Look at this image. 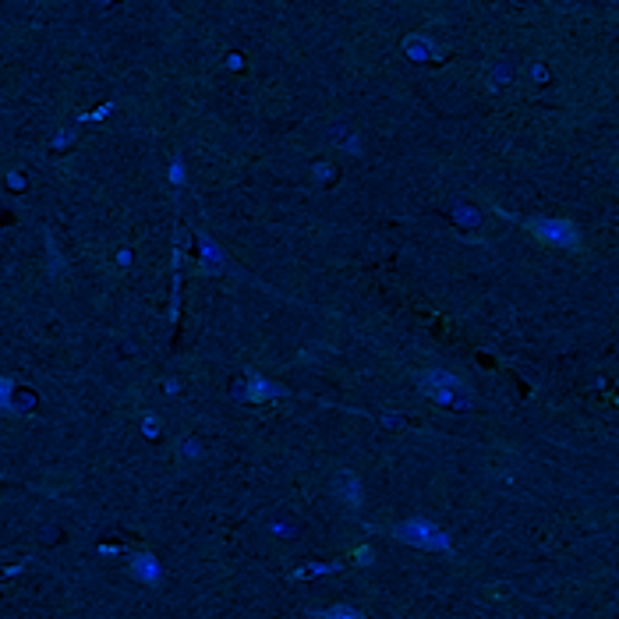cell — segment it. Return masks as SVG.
Instances as JSON below:
<instances>
[{"label":"cell","instance_id":"cell-6","mask_svg":"<svg viewBox=\"0 0 619 619\" xmlns=\"http://www.w3.org/2000/svg\"><path fill=\"white\" fill-rule=\"evenodd\" d=\"M315 619H365V615L358 608H350V605H333V608L315 612Z\"/></svg>","mask_w":619,"mask_h":619},{"label":"cell","instance_id":"cell-2","mask_svg":"<svg viewBox=\"0 0 619 619\" xmlns=\"http://www.w3.org/2000/svg\"><path fill=\"white\" fill-rule=\"evenodd\" d=\"M531 234L538 241L552 244V248H577V227L570 220H535L531 223Z\"/></svg>","mask_w":619,"mask_h":619},{"label":"cell","instance_id":"cell-3","mask_svg":"<svg viewBox=\"0 0 619 619\" xmlns=\"http://www.w3.org/2000/svg\"><path fill=\"white\" fill-rule=\"evenodd\" d=\"M421 386H425V393L432 397V400H442V404H450V390H464V379H457V375H450V372H428L425 379H421Z\"/></svg>","mask_w":619,"mask_h":619},{"label":"cell","instance_id":"cell-8","mask_svg":"<svg viewBox=\"0 0 619 619\" xmlns=\"http://www.w3.org/2000/svg\"><path fill=\"white\" fill-rule=\"evenodd\" d=\"M407 50H411V57H414V60L432 57V53H428V50H432V43H428V39H418V36H414V39H407Z\"/></svg>","mask_w":619,"mask_h":619},{"label":"cell","instance_id":"cell-4","mask_svg":"<svg viewBox=\"0 0 619 619\" xmlns=\"http://www.w3.org/2000/svg\"><path fill=\"white\" fill-rule=\"evenodd\" d=\"M131 573H135L138 580H145V584H156V580H159V563H156L149 552H142V556L131 559Z\"/></svg>","mask_w":619,"mask_h":619},{"label":"cell","instance_id":"cell-7","mask_svg":"<svg viewBox=\"0 0 619 619\" xmlns=\"http://www.w3.org/2000/svg\"><path fill=\"white\" fill-rule=\"evenodd\" d=\"M251 390H255V393H251L255 400H262V397H277V393H284L280 386H273V382H262L258 375H251Z\"/></svg>","mask_w":619,"mask_h":619},{"label":"cell","instance_id":"cell-1","mask_svg":"<svg viewBox=\"0 0 619 619\" xmlns=\"http://www.w3.org/2000/svg\"><path fill=\"white\" fill-rule=\"evenodd\" d=\"M393 535L407 545H421V549H450V538L439 527L425 524V520H404L393 527Z\"/></svg>","mask_w":619,"mask_h":619},{"label":"cell","instance_id":"cell-9","mask_svg":"<svg viewBox=\"0 0 619 619\" xmlns=\"http://www.w3.org/2000/svg\"><path fill=\"white\" fill-rule=\"evenodd\" d=\"M185 457H199V442H192V439L185 442Z\"/></svg>","mask_w":619,"mask_h":619},{"label":"cell","instance_id":"cell-5","mask_svg":"<svg viewBox=\"0 0 619 619\" xmlns=\"http://www.w3.org/2000/svg\"><path fill=\"white\" fill-rule=\"evenodd\" d=\"M340 492L347 495L350 506H361V488H358V478L354 474H340Z\"/></svg>","mask_w":619,"mask_h":619}]
</instances>
